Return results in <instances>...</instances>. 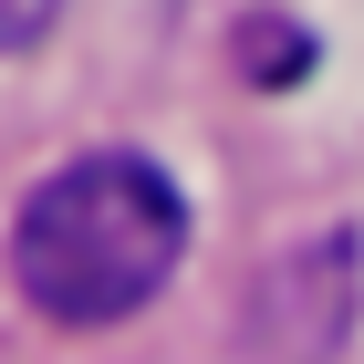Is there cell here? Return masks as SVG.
Listing matches in <instances>:
<instances>
[{
    "label": "cell",
    "mask_w": 364,
    "mask_h": 364,
    "mask_svg": "<svg viewBox=\"0 0 364 364\" xmlns=\"http://www.w3.org/2000/svg\"><path fill=\"white\" fill-rule=\"evenodd\" d=\"M177 260H188V198H177V177L156 156H125V146L53 167L11 219L21 302L42 323H73V333L146 312Z\"/></svg>",
    "instance_id": "cell-1"
},
{
    "label": "cell",
    "mask_w": 364,
    "mask_h": 364,
    "mask_svg": "<svg viewBox=\"0 0 364 364\" xmlns=\"http://www.w3.org/2000/svg\"><path fill=\"white\" fill-rule=\"evenodd\" d=\"M53 11L63 0H0V53H31V42L53 31Z\"/></svg>",
    "instance_id": "cell-2"
}]
</instances>
